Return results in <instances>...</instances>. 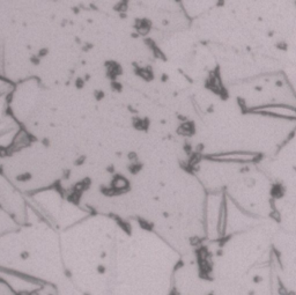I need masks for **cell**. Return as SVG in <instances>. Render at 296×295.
<instances>
[{
  "mask_svg": "<svg viewBox=\"0 0 296 295\" xmlns=\"http://www.w3.org/2000/svg\"><path fill=\"white\" fill-rule=\"evenodd\" d=\"M105 68H106V77L109 79L113 81L117 79V77H119L123 74V68L118 63L116 62H106L105 63Z\"/></svg>",
  "mask_w": 296,
  "mask_h": 295,
  "instance_id": "5",
  "label": "cell"
},
{
  "mask_svg": "<svg viewBox=\"0 0 296 295\" xmlns=\"http://www.w3.org/2000/svg\"><path fill=\"white\" fill-rule=\"evenodd\" d=\"M74 83H75V87L78 88V89H82V88L85 87V83H86V81L83 78H81V77H78L75 81H74Z\"/></svg>",
  "mask_w": 296,
  "mask_h": 295,
  "instance_id": "10",
  "label": "cell"
},
{
  "mask_svg": "<svg viewBox=\"0 0 296 295\" xmlns=\"http://www.w3.org/2000/svg\"><path fill=\"white\" fill-rule=\"evenodd\" d=\"M73 13L74 14H79L80 13V7L78 6V7H73Z\"/></svg>",
  "mask_w": 296,
  "mask_h": 295,
  "instance_id": "16",
  "label": "cell"
},
{
  "mask_svg": "<svg viewBox=\"0 0 296 295\" xmlns=\"http://www.w3.org/2000/svg\"><path fill=\"white\" fill-rule=\"evenodd\" d=\"M257 154L252 153H227V154H220L212 156L213 160H220V161H253L257 159Z\"/></svg>",
  "mask_w": 296,
  "mask_h": 295,
  "instance_id": "2",
  "label": "cell"
},
{
  "mask_svg": "<svg viewBox=\"0 0 296 295\" xmlns=\"http://www.w3.org/2000/svg\"><path fill=\"white\" fill-rule=\"evenodd\" d=\"M134 72L138 77H140L142 80L149 82L154 79V73H153L152 67L149 66H138V65H133Z\"/></svg>",
  "mask_w": 296,
  "mask_h": 295,
  "instance_id": "6",
  "label": "cell"
},
{
  "mask_svg": "<svg viewBox=\"0 0 296 295\" xmlns=\"http://www.w3.org/2000/svg\"><path fill=\"white\" fill-rule=\"evenodd\" d=\"M91 49H93V44H91V43H85L83 47H82V51L87 52V51L91 50Z\"/></svg>",
  "mask_w": 296,
  "mask_h": 295,
  "instance_id": "14",
  "label": "cell"
},
{
  "mask_svg": "<svg viewBox=\"0 0 296 295\" xmlns=\"http://www.w3.org/2000/svg\"><path fill=\"white\" fill-rule=\"evenodd\" d=\"M30 144H31V137L29 136V133L25 132L24 130H19L16 132V134L14 136V138H13L12 149L17 151V149H21V148L29 146Z\"/></svg>",
  "mask_w": 296,
  "mask_h": 295,
  "instance_id": "3",
  "label": "cell"
},
{
  "mask_svg": "<svg viewBox=\"0 0 296 295\" xmlns=\"http://www.w3.org/2000/svg\"><path fill=\"white\" fill-rule=\"evenodd\" d=\"M277 47L281 50H287V44H285V43H279V44H277Z\"/></svg>",
  "mask_w": 296,
  "mask_h": 295,
  "instance_id": "15",
  "label": "cell"
},
{
  "mask_svg": "<svg viewBox=\"0 0 296 295\" xmlns=\"http://www.w3.org/2000/svg\"><path fill=\"white\" fill-rule=\"evenodd\" d=\"M161 80H162L163 82H166V81L168 80V75H167V74H162V77H161Z\"/></svg>",
  "mask_w": 296,
  "mask_h": 295,
  "instance_id": "17",
  "label": "cell"
},
{
  "mask_svg": "<svg viewBox=\"0 0 296 295\" xmlns=\"http://www.w3.org/2000/svg\"><path fill=\"white\" fill-rule=\"evenodd\" d=\"M48 53H49V49H46V48H42L38 51V55L37 56L40 57V58H43V57H45V56H48Z\"/></svg>",
  "mask_w": 296,
  "mask_h": 295,
  "instance_id": "13",
  "label": "cell"
},
{
  "mask_svg": "<svg viewBox=\"0 0 296 295\" xmlns=\"http://www.w3.org/2000/svg\"><path fill=\"white\" fill-rule=\"evenodd\" d=\"M128 9V0H120L119 2L115 6V11H117L118 13H126Z\"/></svg>",
  "mask_w": 296,
  "mask_h": 295,
  "instance_id": "8",
  "label": "cell"
},
{
  "mask_svg": "<svg viewBox=\"0 0 296 295\" xmlns=\"http://www.w3.org/2000/svg\"><path fill=\"white\" fill-rule=\"evenodd\" d=\"M30 62L32 63V65H40V58L37 55H35V56H31L30 57Z\"/></svg>",
  "mask_w": 296,
  "mask_h": 295,
  "instance_id": "12",
  "label": "cell"
},
{
  "mask_svg": "<svg viewBox=\"0 0 296 295\" xmlns=\"http://www.w3.org/2000/svg\"><path fill=\"white\" fill-rule=\"evenodd\" d=\"M110 86H111L112 90H113V92H116V93H120V92L123 90V86H121V83L118 82L117 80H113V81H111Z\"/></svg>",
  "mask_w": 296,
  "mask_h": 295,
  "instance_id": "9",
  "label": "cell"
},
{
  "mask_svg": "<svg viewBox=\"0 0 296 295\" xmlns=\"http://www.w3.org/2000/svg\"><path fill=\"white\" fill-rule=\"evenodd\" d=\"M250 112L268 115V116L286 118V119H296V108L285 104H270V105L256 107L250 109Z\"/></svg>",
  "mask_w": 296,
  "mask_h": 295,
  "instance_id": "1",
  "label": "cell"
},
{
  "mask_svg": "<svg viewBox=\"0 0 296 295\" xmlns=\"http://www.w3.org/2000/svg\"><path fill=\"white\" fill-rule=\"evenodd\" d=\"M153 23L151 20L148 19H136L134 22V28H136V32L139 34V36H144L146 37L151 30H152Z\"/></svg>",
  "mask_w": 296,
  "mask_h": 295,
  "instance_id": "4",
  "label": "cell"
},
{
  "mask_svg": "<svg viewBox=\"0 0 296 295\" xmlns=\"http://www.w3.org/2000/svg\"><path fill=\"white\" fill-rule=\"evenodd\" d=\"M83 79H85V81H86V82H87V81H88V80L90 79V75H89V74H86V75H85V78H83Z\"/></svg>",
  "mask_w": 296,
  "mask_h": 295,
  "instance_id": "18",
  "label": "cell"
},
{
  "mask_svg": "<svg viewBox=\"0 0 296 295\" xmlns=\"http://www.w3.org/2000/svg\"><path fill=\"white\" fill-rule=\"evenodd\" d=\"M178 132L183 136H191L194 132V125L192 122H183V124L178 128Z\"/></svg>",
  "mask_w": 296,
  "mask_h": 295,
  "instance_id": "7",
  "label": "cell"
},
{
  "mask_svg": "<svg viewBox=\"0 0 296 295\" xmlns=\"http://www.w3.org/2000/svg\"><path fill=\"white\" fill-rule=\"evenodd\" d=\"M94 96H95V98H96L97 101H102L104 97H105V93H104L103 90H95Z\"/></svg>",
  "mask_w": 296,
  "mask_h": 295,
  "instance_id": "11",
  "label": "cell"
}]
</instances>
